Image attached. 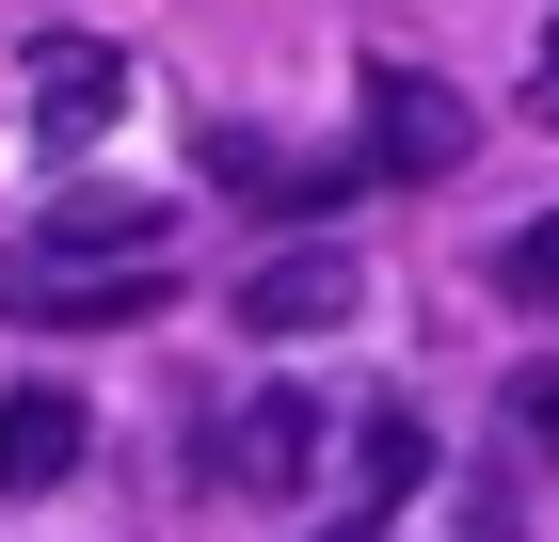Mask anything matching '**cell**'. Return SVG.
I'll list each match as a JSON object with an SVG mask.
<instances>
[{
	"mask_svg": "<svg viewBox=\"0 0 559 542\" xmlns=\"http://www.w3.org/2000/svg\"><path fill=\"white\" fill-rule=\"evenodd\" d=\"M320 447H336V415H320L304 383H257V399H240V431H224V479H240L257 510H288L304 479H320Z\"/></svg>",
	"mask_w": 559,
	"mask_h": 542,
	"instance_id": "6da1fadb",
	"label": "cell"
},
{
	"mask_svg": "<svg viewBox=\"0 0 559 542\" xmlns=\"http://www.w3.org/2000/svg\"><path fill=\"white\" fill-rule=\"evenodd\" d=\"M464 144H479V112L431 81V64H384V81H368V176H448Z\"/></svg>",
	"mask_w": 559,
	"mask_h": 542,
	"instance_id": "7a4b0ae2",
	"label": "cell"
},
{
	"mask_svg": "<svg viewBox=\"0 0 559 542\" xmlns=\"http://www.w3.org/2000/svg\"><path fill=\"white\" fill-rule=\"evenodd\" d=\"M112 112H129V48L112 33H33V128L48 144H96Z\"/></svg>",
	"mask_w": 559,
	"mask_h": 542,
	"instance_id": "3957f363",
	"label": "cell"
},
{
	"mask_svg": "<svg viewBox=\"0 0 559 542\" xmlns=\"http://www.w3.org/2000/svg\"><path fill=\"white\" fill-rule=\"evenodd\" d=\"M81 447H96L81 383H16V399H0V495H64V479H81Z\"/></svg>",
	"mask_w": 559,
	"mask_h": 542,
	"instance_id": "277c9868",
	"label": "cell"
},
{
	"mask_svg": "<svg viewBox=\"0 0 559 542\" xmlns=\"http://www.w3.org/2000/svg\"><path fill=\"white\" fill-rule=\"evenodd\" d=\"M16 303L33 320H160V255H33Z\"/></svg>",
	"mask_w": 559,
	"mask_h": 542,
	"instance_id": "5b68a950",
	"label": "cell"
},
{
	"mask_svg": "<svg viewBox=\"0 0 559 542\" xmlns=\"http://www.w3.org/2000/svg\"><path fill=\"white\" fill-rule=\"evenodd\" d=\"M352 320V255H272L240 272V335H336Z\"/></svg>",
	"mask_w": 559,
	"mask_h": 542,
	"instance_id": "8992f818",
	"label": "cell"
},
{
	"mask_svg": "<svg viewBox=\"0 0 559 542\" xmlns=\"http://www.w3.org/2000/svg\"><path fill=\"white\" fill-rule=\"evenodd\" d=\"M160 240H176V208H160V192H112V176H81V192L48 208V240H33V255H160Z\"/></svg>",
	"mask_w": 559,
	"mask_h": 542,
	"instance_id": "52a82bcc",
	"label": "cell"
},
{
	"mask_svg": "<svg viewBox=\"0 0 559 542\" xmlns=\"http://www.w3.org/2000/svg\"><path fill=\"white\" fill-rule=\"evenodd\" d=\"M416 479H431V431H416V415H400V399H384V415L352 431V510H400V495H416Z\"/></svg>",
	"mask_w": 559,
	"mask_h": 542,
	"instance_id": "ba28073f",
	"label": "cell"
},
{
	"mask_svg": "<svg viewBox=\"0 0 559 542\" xmlns=\"http://www.w3.org/2000/svg\"><path fill=\"white\" fill-rule=\"evenodd\" d=\"M496 288H512L527 320H559V208H527L512 240H496Z\"/></svg>",
	"mask_w": 559,
	"mask_h": 542,
	"instance_id": "9c48e42d",
	"label": "cell"
},
{
	"mask_svg": "<svg viewBox=\"0 0 559 542\" xmlns=\"http://www.w3.org/2000/svg\"><path fill=\"white\" fill-rule=\"evenodd\" d=\"M496 431H512V462L559 447V368H512V399H496Z\"/></svg>",
	"mask_w": 559,
	"mask_h": 542,
	"instance_id": "30bf717a",
	"label": "cell"
},
{
	"mask_svg": "<svg viewBox=\"0 0 559 542\" xmlns=\"http://www.w3.org/2000/svg\"><path fill=\"white\" fill-rule=\"evenodd\" d=\"M544 112H559V33H544Z\"/></svg>",
	"mask_w": 559,
	"mask_h": 542,
	"instance_id": "8fae6325",
	"label": "cell"
},
{
	"mask_svg": "<svg viewBox=\"0 0 559 542\" xmlns=\"http://www.w3.org/2000/svg\"><path fill=\"white\" fill-rule=\"evenodd\" d=\"M352 542H368V527H352Z\"/></svg>",
	"mask_w": 559,
	"mask_h": 542,
	"instance_id": "7c38bea8",
	"label": "cell"
}]
</instances>
